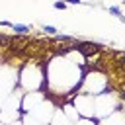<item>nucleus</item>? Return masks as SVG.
I'll return each mask as SVG.
<instances>
[{
    "label": "nucleus",
    "mask_w": 125,
    "mask_h": 125,
    "mask_svg": "<svg viewBox=\"0 0 125 125\" xmlns=\"http://www.w3.org/2000/svg\"><path fill=\"white\" fill-rule=\"evenodd\" d=\"M76 49H78L82 55L90 57V55H94V53L98 51V45H94V43H80V45H76Z\"/></svg>",
    "instance_id": "1"
},
{
    "label": "nucleus",
    "mask_w": 125,
    "mask_h": 125,
    "mask_svg": "<svg viewBox=\"0 0 125 125\" xmlns=\"http://www.w3.org/2000/svg\"><path fill=\"white\" fill-rule=\"evenodd\" d=\"M14 31H18V33H25V31H27V25H14Z\"/></svg>",
    "instance_id": "2"
},
{
    "label": "nucleus",
    "mask_w": 125,
    "mask_h": 125,
    "mask_svg": "<svg viewBox=\"0 0 125 125\" xmlns=\"http://www.w3.org/2000/svg\"><path fill=\"white\" fill-rule=\"evenodd\" d=\"M10 43V37H6V35H0V45H8Z\"/></svg>",
    "instance_id": "3"
},
{
    "label": "nucleus",
    "mask_w": 125,
    "mask_h": 125,
    "mask_svg": "<svg viewBox=\"0 0 125 125\" xmlns=\"http://www.w3.org/2000/svg\"><path fill=\"white\" fill-rule=\"evenodd\" d=\"M43 29H45V31H47V33H55V31H57V29H55V27H51V25H45V27H43Z\"/></svg>",
    "instance_id": "4"
},
{
    "label": "nucleus",
    "mask_w": 125,
    "mask_h": 125,
    "mask_svg": "<svg viewBox=\"0 0 125 125\" xmlns=\"http://www.w3.org/2000/svg\"><path fill=\"white\" fill-rule=\"evenodd\" d=\"M55 8H59V10H64V2H57V4H55Z\"/></svg>",
    "instance_id": "5"
},
{
    "label": "nucleus",
    "mask_w": 125,
    "mask_h": 125,
    "mask_svg": "<svg viewBox=\"0 0 125 125\" xmlns=\"http://www.w3.org/2000/svg\"><path fill=\"white\" fill-rule=\"evenodd\" d=\"M70 4H80V0H68Z\"/></svg>",
    "instance_id": "6"
}]
</instances>
